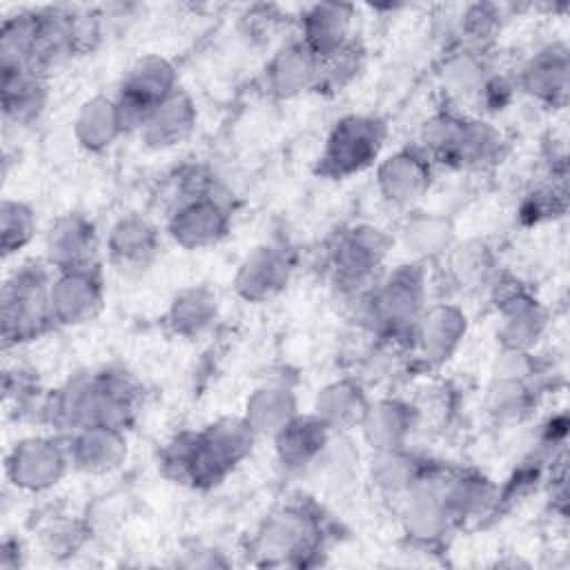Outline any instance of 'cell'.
<instances>
[{"instance_id": "6da1fadb", "label": "cell", "mask_w": 570, "mask_h": 570, "mask_svg": "<svg viewBox=\"0 0 570 570\" xmlns=\"http://www.w3.org/2000/svg\"><path fill=\"white\" fill-rule=\"evenodd\" d=\"M47 412L58 428L71 432L91 425L125 430L136 412V390L125 374L102 372L69 381L53 394Z\"/></svg>"}, {"instance_id": "7a4b0ae2", "label": "cell", "mask_w": 570, "mask_h": 570, "mask_svg": "<svg viewBox=\"0 0 570 570\" xmlns=\"http://www.w3.org/2000/svg\"><path fill=\"white\" fill-rule=\"evenodd\" d=\"M425 278L421 265H401L361 301L365 327L390 343H412L419 316L425 309Z\"/></svg>"}, {"instance_id": "3957f363", "label": "cell", "mask_w": 570, "mask_h": 570, "mask_svg": "<svg viewBox=\"0 0 570 570\" xmlns=\"http://www.w3.org/2000/svg\"><path fill=\"white\" fill-rule=\"evenodd\" d=\"M51 267L47 263L20 265L2 287V338L18 345L42 336L56 325L51 309Z\"/></svg>"}, {"instance_id": "277c9868", "label": "cell", "mask_w": 570, "mask_h": 570, "mask_svg": "<svg viewBox=\"0 0 570 570\" xmlns=\"http://www.w3.org/2000/svg\"><path fill=\"white\" fill-rule=\"evenodd\" d=\"M385 122L376 116L352 114L341 118L323 147L318 158V171L327 178L341 180L367 169L385 140Z\"/></svg>"}, {"instance_id": "5b68a950", "label": "cell", "mask_w": 570, "mask_h": 570, "mask_svg": "<svg viewBox=\"0 0 570 570\" xmlns=\"http://www.w3.org/2000/svg\"><path fill=\"white\" fill-rule=\"evenodd\" d=\"M390 245L392 240L376 227L356 225L341 232L330 249L336 285L361 303L376 285V272L381 269Z\"/></svg>"}, {"instance_id": "8992f818", "label": "cell", "mask_w": 570, "mask_h": 570, "mask_svg": "<svg viewBox=\"0 0 570 570\" xmlns=\"http://www.w3.org/2000/svg\"><path fill=\"white\" fill-rule=\"evenodd\" d=\"M67 465H71L69 443L51 436L22 439L7 454L9 481L29 492H42L56 485Z\"/></svg>"}, {"instance_id": "52a82bcc", "label": "cell", "mask_w": 570, "mask_h": 570, "mask_svg": "<svg viewBox=\"0 0 570 570\" xmlns=\"http://www.w3.org/2000/svg\"><path fill=\"white\" fill-rule=\"evenodd\" d=\"M229 227V214L214 191L178 200L169 216L167 229L176 243L189 249L218 243Z\"/></svg>"}, {"instance_id": "ba28073f", "label": "cell", "mask_w": 570, "mask_h": 570, "mask_svg": "<svg viewBox=\"0 0 570 570\" xmlns=\"http://www.w3.org/2000/svg\"><path fill=\"white\" fill-rule=\"evenodd\" d=\"M49 298L56 323L80 325L91 321L102 307V283L96 267L58 272L51 281Z\"/></svg>"}, {"instance_id": "9c48e42d", "label": "cell", "mask_w": 570, "mask_h": 570, "mask_svg": "<svg viewBox=\"0 0 570 570\" xmlns=\"http://www.w3.org/2000/svg\"><path fill=\"white\" fill-rule=\"evenodd\" d=\"M356 11L345 2H316L303 9L298 18L303 40L321 60L347 47L354 38Z\"/></svg>"}, {"instance_id": "30bf717a", "label": "cell", "mask_w": 570, "mask_h": 570, "mask_svg": "<svg viewBox=\"0 0 570 570\" xmlns=\"http://www.w3.org/2000/svg\"><path fill=\"white\" fill-rule=\"evenodd\" d=\"M321 58L303 42L289 40L265 65V89L276 98H292L301 91L316 89Z\"/></svg>"}, {"instance_id": "8fae6325", "label": "cell", "mask_w": 570, "mask_h": 570, "mask_svg": "<svg viewBox=\"0 0 570 570\" xmlns=\"http://www.w3.org/2000/svg\"><path fill=\"white\" fill-rule=\"evenodd\" d=\"M432 160L421 147L399 149L379 167V189L394 205H412L430 187Z\"/></svg>"}, {"instance_id": "7c38bea8", "label": "cell", "mask_w": 570, "mask_h": 570, "mask_svg": "<svg viewBox=\"0 0 570 570\" xmlns=\"http://www.w3.org/2000/svg\"><path fill=\"white\" fill-rule=\"evenodd\" d=\"M96 249H98L96 229L80 214H67L58 218L47 232V243H45L47 265L56 272L94 267Z\"/></svg>"}, {"instance_id": "4fadbf2b", "label": "cell", "mask_w": 570, "mask_h": 570, "mask_svg": "<svg viewBox=\"0 0 570 570\" xmlns=\"http://www.w3.org/2000/svg\"><path fill=\"white\" fill-rule=\"evenodd\" d=\"M332 432L334 430L327 428V423H323L316 414H296L278 434H274L278 461L292 472L314 468L332 441Z\"/></svg>"}, {"instance_id": "5bb4252c", "label": "cell", "mask_w": 570, "mask_h": 570, "mask_svg": "<svg viewBox=\"0 0 570 570\" xmlns=\"http://www.w3.org/2000/svg\"><path fill=\"white\" fill-rule=\"evenodd\" d=\"M465 334V314L452 305L425 307L416 321L412 343L428 363H443Z\"/></svg>"}, {"instance_id": "9a60e30c", "label": "cell", "mask_w": 570, "mask_h": 570, "mask_svg": "<svg viewBox=\"0 0 570 570\" xmlns=\"http://www.w3.org/2000/svg\"><path fill=\"white\" fill-rule=\"evenodd\" d=\"M318 534V523L314 514L303 508H285L272 514L256 537V548L261 552L296 557L301 552H312Z\"/></svg>"}, {"instance_id": "2e32d148", "label": "cell", "mask_w": 570, "mask_h": 570, "mask_svg": "<svg viewBox=\"0 0 570 570\" xmlns=\"http://www.w3.org/2000/svg\"><path fill=\"white\" fill-rule=\"evenodd\" d=\"M71 465L85 472H109L127 456V441L120 428L91 425L69 434Z\"/></svg>"}, {"instance_id": "e0dca14e", "label": "cell", "mask_w": 570, "mask_h": 570, "mask_svg": "<svg viewBox=\"0 0 570 570\" xmlns=\"http://www.w3.org/2000/svg\"><path fill=\"white\" fill-rule=\"evenodd\" d=\"M416 423V410L403 401L383 399L367 405L361 430L374 452L405 448Z\"/></svg>"}, {"instance_id": "ac0fdd59", "label": "cell", "mask_w": 570, "mask_h": 570, "mask_svg": "<svg viewBox=\"0 0 570 570\" xmlns=\"http://www.w3.org/2000/svg\"><path fill=\"white\" fill-rule=\"evenodd\" d=\"M289 278L287 256L278 247H256L236 274V289L247 301H263L285 287Z\"/></svg>"}, {"instance_id": "d6986e66", "label": "cell", "mask_w": 570, "mask_h": 570, "mask_svg": "<svg viewBox=\"0 0 570 570\" xmlns=\"http://www.w3.org/2000/svg\"><path fill=\"white\" fill-rule=\"evenodd\" d=\"M194 125H196L194 102L183 91L176 89L171 96H167L163 102H158L151 109V114L147 116V120L138 131L147 145L165 149V147L180 145L194 131Z\"/></svg>"}, {"instance_id": "ffe728a7", "label": "cell", "mask_w": 570, "mask_h": 570, "mask_svg": "<svg viewBox=\"0 0 570 570\" xmlns=\"http://www.w3.org/2000/svg\"><path fill=\"white\" fill-rule=\"evenodd\" d=\"M521 87L548 102L566 98L568 89V51L563 45H550L537 51L521 69Z\"/></svg>"}, {"instance_id": "44dd1931", "label": "cell", "mask_w": 570, "mask_h": 570, "mask_svg": "<svg viewBox=\"0 0 570 570\" xmlns=\"http://www.w3.org/2000/svg\"><path fill=\"white\" fill-rule=\"evenodd\" d=\"M501 338L505 350L512 352H525L532 343H537L546 321L537 301L514 289L501 298Z\"/></svg>"}, {"instance_id": "7402d4cb", "label": "cell", "mask_w": 570, "mask_h": 570, "mask_svg": "<svg viewBox=\"0 0 570 570\" xmlns=\"http://www.w3.org/2000/svg\"><path fill=\"white\" fill-rule=\"evenodd\" d=\"M158 247L156 227L142 216H122L109 234L111 261L122 267L145 265Z\"/></svg>"}, {"instance_id": "603a6c76", "label": "cell", "mask_w": 570, "mask_h": 570, "mask_svg": "<svg viewBox=\"0 0 570 570\" xmlns=\"http://www.w3.org/2000/svg\"><path fill=\"white\" fill-rule=\"evenodd\" d=\"M370 401L363 394V387L356 381L343 379L327 385L316 399V416L327 423V428L350 430L361 425Z\"/></svg>"}, {"instance_id": "cb8c5ba5", "label": "cell", "mask_w": 570, "mask_h": 570, "mask_svg": "<svg viewBox=\"0 0 570 570\" xmlns=\"http://www.w3.org/2000/svg\"><path fill=\"white\" fill-rule=\"evenodd\" d=\"M122 131L116 100L96 96L80 107L76 118V138L85 149L100 151L109 147Z\"/></svg>"}, {"instance_id": "d4e9b609", "label": "cell", "mask_w": 570, "mask_h": 570, "mask_svg": "<svg viewBox=\"0 0 570 570\" xmlns=\"http://www.w3.org/2000/svg\"><path fill=\"white\" fill-rule=\"evenodd\" d=\"M294 396L287 387H263L247 401L245 421L256 434H278L294 416Z\"/></svg>"}, {"instance_id": "484cf974", "label": "cell", "mask_w": 570, "mask_h": 570, "mask_svg": "<svg viewBox=\"0 0 570 570\" xmlns=\"http://www.w3.org/2000/svg\"><path fill=\"white\" fill-rule=\"evenodd\" d=\"M167 318L178 334L198 336L216 318V296L205 287L183 289L176 294Z\"/></svg>"}, {"instance_id": "4316f807", "label": "cell", "mask_w": 570, "mask_h": 570, "mask_svg": "<svg viewBox=\"0 0 570 570\" xmlns=\"http://www.w3.org/2000/svg\"><path fill=\"white\" fill-rule=\"evenodd\" d=\"M425 472L428 468L405 448L376 452V461H372V481L392 494H405Z\"/></svg>"}, {"instance_id": "83f0119b", "label": "cell", "mask_w": 570, "mask_h": 570, "mask_svg": "<svg viewBox=\"0 0 570 570\" xmlns=\"http://www.w3.org/2000/svg\"><path fill=\"white\" fill-rule=\"evenodd\" d=\"M488 80L485 69H483V60H481V51L468 49L461 45L459 51H454L452 56L445 58L443 65V82L463 96L470 94H479L483 82Z\"/></svg>"}, {"instance_id": "f1b7e54d", "label": "cell", "mask_w": 570, "mask_h": 570, "mask_svg": "<svg viewBox=\"0 0 570 570\" xmlns=\"http://www.w3.org/2000/svg\"><path fill=\"white\" fill-rule=\"evenodd\" d=\"M36 234V214L20 200H2L0 207V236L4 256L20 252Z\"/></svg>"}, {"instance_id": "f546056e", "label": "cell", "mask_w": 570, "mask_h": 570, "mask_svg": "<svg viewBox=\"0 0 570 570\" xmlns=\"http://www.w3.org/2000/svg\"><path fill=\"white\" fill-rule=\"evenodd\" d=\"M501 9L494 4H470L461 13V45L474 51H483L488 42L494 40V36L501 29Z\"/></svg>"}, {"instance_id": "4dcf8cb0", "label": "cell", "mask_w": 570, "mask_h": 570, "mask_svg": "<svg viewBox=\"0 0 570 570\" xmlns=\"http://www.w3.org/2000/svg\"><path fill=\"white\" fill-rule=\"evenodd\" d=\"M361 67H363V49L356 40H352L347 47H343L336 53L321 60L316 89H334L336 91L343 85H347L358 73Z\"/></svg>"}, {"instance_id": "1f68e13d", "label": "cell", "mask_w": 570, "mask_h": 570, "mask_svg": "<svg viewBox=\"0 0 570 570\" xmlns=\"http://www.w3.org/2000/svg\"><path fill=\"white\" fill-rule=\"evenodd\" d=\"M405 238L416 254L436 256L443 254L445 247L450 245V227L445 225V220L423 216L410 223V227L405 229Z\"/></svg>"}, {"instance_id": "d6a6232c", "label": "cell", "mask_w": 570, "mask_h": 570, "mask_svg": "<svg viewBox=\"0 0 570 570\" xmlns=\"http://www.w3.org/2000/svg\"><path fill=\"white\" fill-rule=\"evenodd\" d=\"M490 267H492V263H490L488 247L481 243L461 247L452 261V269H454L459 283H465V285L485 281L490 274Z\"/></svg>"}]
</instances>
